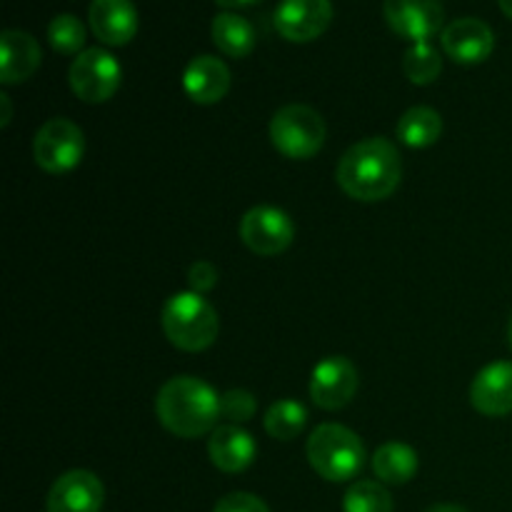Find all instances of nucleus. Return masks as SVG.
<instances>
[{
	"instance_id": "nucleus-1",
	"label": "nucleus",
	"mask_w": 512,
	"mask_h": 512,
	"mask_svg": "<svg viewBox=\"0 0 512 512\" xmlns=\"http://www.w3.org/2000/svg\"><path fill=\"white\" fill-rule=\"evenodd\" d=\"M338 185L353 200L375 203L398 190L403 178L400 153L390 140L368 138L345 150L338 163Z\"/></svg>"
},
{
	"instance_id": "nucleus-2",
	"label": "nucleus",
	"mask_w": 512,
	"mask_h": 512,
	"mask_svg": "<svg viewBox=\"0 0 512 512\" xmlns=\"http://www.w3.org/2000/svg\"><path fill=\"white\" fill-rule=\"evenodd\" d=\"M155 415L168 433L193 440L218 428L220 395L193 375L170 378L155 398Z\"/></svg>"
},
{
	"instance_id": "nucleus-3",
	"label": "nucleus",
	"mask_w": 512,
	"mask_h": 512,
	"mask_svg": "<svg viewBox=\"0 0 512 512\" xmlns=\"http://www.w3.org/2000/svg\"><path fill=\"white\" fill-rule=\"evenodd\" d=\"M160 325L170 343L185 353H200L215 343L220 330L218 313L200 293H175L165 300Z\"/></svg>"
},
{
	"instance_id": "nucleus-4",
	"label": "nucleus",
	"mask_w": 512,
	"mask_h": 512,
	"mask_svg": "<svg viewBox=\"0 0 512 512\" xmlns=\"http://www.w3.org/2000/svg\"><path fill=\"white\" fill-rule=\"evenodd\" d=\"M305 453L315 473L330 483L353 480L365 465V448L360 438L338 423H325L315 428L308 438Z\"/></svg>"
},
{
	"instance_id": "nucleus-5",
	"label": "nucleus",
	"mask_w": 512,
	"mask_h": 512,
	"mask_svg": "<svg viewBox=\"0 0 512 512\" xmlns=\"http://www.w3.org/2000/svg\"><path fill=\"white\" fill-rule=\"evenodd\" d=\"M270 140L275 150L290 160H308L325 143V120L310 105H285L270 120Z\"/></svg>"
},
{
	"instance_id": "nucleus-6",
	"label": "nucleus",
	"mask_w": 512,
	"mask_h": 512,
	"mask_svg": "<svg viewBox=\"0 0 512 512\" xmlns=\"http://www.w3.org/2000/svg\"><path fill=\"white\" fill-rule=\"evenodd\" d=\"M85 155V135L73 120L50 118L40 125L33 140V158L40 170L63 175L78 168Z\"/></svg>"
},
{
	"instance_id": "nucleus-7",
	"label": "nucleus",
	"mask_w": 512,
	"mask_h": 512,
	"mask_svg": "<svg viewBox=\"0 0 512 512\" xmlns=\"http://www.w3.org/2000/svg\"><path fill=\"white\" fill-rule=\"evenodd\" d=\"M68 80L73 93L83 103H105L113 98L123 80V68L103 48H88L80 55H75L73 65L68 70Z\"/></svg>"
},
{
	"instance_id": "nucleus-8",
	"label": "nucleus",
	"mask_w": 512,
	"mask_h": 512,
	"mask_svg": "<svg viewBox=\"0 0 512 512\" xmlns=\"http://www.w3.org/2000/svg\"><path fill=\"white\" fill-rule=\"evenodd\" d=\"M295 238V225L285 210L273 208V205H258L250 208L240 220V240L245 248L253 250L255 255L273 258V255L285 253Z\"/></svg>"
},
{
	"instance_id": "nucleus-9",
	"label": "nucleus",
	"mask_w": 512,
	"mask_h": 512,
	"mask_svg": "<svg viewBox=\"0 0 512 512\" xmlns=\"http://www.w3.org/2000/svg\"><path fill=\"white\" fill-rule=\"evenodd\" d=\"M358 370L343 355L320 360L310 375V398L323 410H340L358 393Z\"/></svg>"
},
{
	"instance_id": "nucleus-10",
	"label": "nucleus",
	"mask_w": 512,
	"mask_h": 512,
	"mask_svg": "<svg viewBox=\"0 0 512 512\" xmlns=\"http://www.w3.org/2000/svg\"><path fill=\"white\" fill-rule=\"evenodd\" d=\"M383 13L393 33L413 43H428L445 20L440 0H385Z\"/></svg>"
},
{
	"instance_id": "nucleus-11",
	"label": "nucleus",
	"mask_w": 512,
	"mask_h": 512,
	"mask_svg": "<svg viewBox=\"0 0 512 512\" xmlns=\"http://www.w3.org/2000/svg\"><path fill=\"white\" fill-rule=\"evenodd\" d=\"M333 23L330 0H283L275 10V28L290 43H310Z\"/></svg>"
},
{
	"instance_id": "nucleus-12",
	"label": "nucleus",
	"mask_w": 512,
	"mask_h": 512,
	"mask_svg": "<svg viewBox=\"0 0 512 512\" xmlns=\"http://www.w3.org/2000/svg\"><path fill=\"white\" fill-rule=\"evenodd\" d=\"M105 488L90 470H68L50 488L45 510L48 512H100Z\"/></svg>"
},
{
	"instance_id": "nucleus-13",
	"label": "nucleus",
	"mask_w": 512,
	"mask_h": 512,
	"mask_svg": "<svg viewBox=\"0 0 512 512\" xmlns=\"http://www.w3.org/2000/svg\"><path fill=\"white\" fill-rule=\"evenodd\" d=\"M443 50L448 58L460 65H478L490 58L495 48V35L485 20L478 18H460L445 25L440 35Z\"/></svg>"
},
{
	"instance_id": "nucleus-14",
	"label": "nucleus",
	"mask_w": 512,
	"mask_h": 512,
	"mask_svg": "<svg viewBox=\"0 0 512 512\" xmlns=\"http://www.w3.org/2000/svg\"><path fill=\"white\" fill-rule=\"evenodd\" d=\"M470 403L488 418L512 413V363H490L475 375L470 385Z\"/></svg>"
},
{
	"instance_id": "nucleus-15",
	"label": "nucleus",
	"mask_w": 512,
	"mask_h": 512,
	"mask_svg": "<svg viewBox=\"0 0 512 512\" xmlns=\"http://www.w3.org/2000/svg\"><path fill=\"white\" fill-rule=\"evenodd\" d=\"M90 30L105 45H128L138 33V10L133 0H93L90 5Z\"/></svg>"
},
{
	"instance_id": "nucleus-16",
	"label": "nucleus",
	"mask_w": 512,
	"mask_h": 512,
	"mask_svg": "<svg viewBox=\"0 0 512 512\" xmlns=\"http://www.w3.org/2000/svg\"><path fill=\"white\" fill-rule=\"evenodd\" d=\"M183 90L198 105L220 103L230 90L228 65L215 55H198L185 65Z\"/></svg>"
},
{
	"instance_id": "nucleus-17",
	"label": "nucleus",
	"mask_w": 512,
	"mask_h": 512,
	"mask_svg": "<svg viewBox=\"0 0 512 512\" xmlns=\"http://www.w3.org/2000/svg\"><path fill=\"white\" fill-rule=\"evenodd\" d=\"M208 455L215 468L233 475L243 473L253 465L255 455H258V445H255L253 435L240 428V425H218L210 433Z\"/></svg>"
},
{
	"instance_id": "nucleus-18",
	"label": "nucleus",
	"mask_w": 512,
	"mask_h": 512,
	"mask_svg": "<svg viewBox=\"0 0 512 512\" xmlns=\"http://www.w3.org/2000/svg\"><path fill=\"white\" fill-rule=\"evenodd\" d=\"M40 45L25 30L8 28L0 35V83H25L40 68Z\"/></svg>"
},
{
	"instance_id": "nucleus-19",
	"label": "nucleus",
	"mask_w": 512,
	"mask_h": 512,
	"mask_svg": "<svg viewBox=\"0 0 512 512\" xmlns=\"http://www.w3.org/2000/svg\"><path fill=\"white\" fill-rule=\"evenodd\" d=\"M210 33H213L215 48L228 58H245L255 48V28L250 25V20L233 10L215 15Z\"/></svg>"
},
{
	"instance_id": "nucleus-20",
	"label": "nucleus",
	"mask_w": 512,
	"mask_h": 512,
	"mask_svg": "<svg viewBox=\"0 0 512 512\" xmlns=\"http://www.w3.org/2000/svg\"><path fill=\"white\" fill-rule=\"evenodd\" d=\"M420 468V458L410 445L385 443L373 455V473L380 483L405 485L415 478Z\"/></svg>"
},
{
	"instance_id": "nucleus-21",
	"label": "nucleus",
	"mask_w": 512,
	"mask_h": 512,
	"mask_svg": "<svg viewBox=\"0 0 512 512\" xmlns=\"http://www.w3.org/2000/svg\"><path fill=\"white\" fill-rule=\"evenodd\" d=\"M443 135V118L438 110L428 108V105H415V108L405 110L398 120V138L403 140L408 148H430Z\"/></svg>"
},
{
	"instance_id": "nucleus-22",
	"label": "nucleus",
	"mask_w": 512,
	"mask_h": 512,
	"mask_svg": "<svg viewBox=\"0 0 512 512\" xmlns=\"http://www.w3.org/2000/svg\"><path fill=\"white\" fill-rule=\"evenodd\" d=\"M308 425V408L298 400H275L265 413V430L275 440H295Z\"/></svg>"
},
{
	"instance_id": "nucleus-23",
	"label": "nucleus",
	"mask_w": 512,
	"mask_h": 512,
	"mask_svg": "<svg viewBox=\"0 0 512 512\" xmlns=\"http://www.w3.org/2000/svg\"><path fill=\"white\" fill-rule=\"evenodd\" d=\"M403 73L410 83L430 85L443 73V60L430 43H413L403 58Z\"/></svg>"
},
{
	"instance_id": "nucleus-24",
	"label": "nucleus",
	"mask_w": 512,
	"mask_h": 512,
	"mask_svg": "<svg viewBox=\"0 0 512 512\" xmlns=\"http://www.w3.org/2000/svg\"><path fill=\"white\" fill-rule=\"evenodd\" d=\"M343 512H393V495L375 480H358L345 493Z\"/></svg>"
},
{
	"instance_id": "nucleus-25",
	"label": "nucleus",
	"mask_w": 512,
	"mask_h": 512,
	"mask_svg": "<svg viewBox=\"0 0 512 512\" xmlns=\"http://www.w3.org/2000/svg\"><path fill=\"white\" fill-rule=\"evenodd\" d=\"M48 43L55 53L80 55L85 45V25L75 15H55L48 25Z\"/></svg>"
},
{
	"instance_id": "nucleus-26",
	"label": "nucleus",
	"mask_w": 512,
	"mask_h": 512,
	"mask_svg": "<svg viewBox=\"0 0 512 512\" xmlns=\"http://www.w3.org/2000/svg\"><path fill=\"white\" fill-rule=\"evenodd\" d=\"M220 410H223V415L233 425L248 423V420L255 415L253 393H248V390H240V388L228 390V393L220 395Z\"/></svg>"
},
{
	"instance_id": "nucleus-27",
	"label": "nucleus",
	"mask_w": 512,
	"mask_h": 512,
	"mask_svg": "<svg viewBox=\"0 0 512 512\" xmlns=\"http://www.w3.org/2000/svg\"><path fill=\"white\" fill-rule=\"evenodd\" d=\"M213 512H270L268 505L253 493H230L218 500Z\"/></svg>"
},
{
	"instance_id": "nucleus-28",
	"label": "nucleus",
	"mask_w": 512,
	"mask_h": 512,
	"mask_svg": "<svg viewBox=\"0 0 512 512\" xmlns=\"http://www.w3.org/2000/svg\"><path fill=\"white\" fill-rule=\"evenodd\" d=\"M188 283L190 288H193V293L205 295L208 290L215 288V283H218V270H215V265L208 263V260H198V263L190 265Z\"/></svg>"
},
{
	"instance_id": "nucleus-29",
	"label": "nucleus",
	"mask_w": 512,
	"mask_h": 512,
	"mask_svg": "<svg viewBox=\"0 0 512 512\" xmlns=\"http://www.w3.org/2000/svg\"><path fill=\"white\" fill-rule=\"evenodd\" d=\"M220 8H228V10H238V8H248V5H255L258 0H215Z\"/></svg>"
},
{
	"instance_id": "nucleus-30",
	"label": "nucleus",
	"mask_w": 512,
	"mask_h": 512,
	"mask_svg": "<svg viewBox=\"0 0 512 512\" xmlns=\"http://www.w3.org/2000/svg\"><path fill=\"white\" fill-rule=\"evenodd\" d=\"M0 105H3V120H0V125L5 128V125L10 123V98L5 93L0 95Z\"/></svg>"
},
{
	"instance_id": "nucleus-31",
	"label": "nucleus",
	"mask_w": 512,
	"mask_h": 512,
	"mask_svg": "<svg viewBox=\"0 0 512 512\" xmlns=\"http://www.w3.org/2000/svg\"><path fill=\"white\" fill-rule=\"evenodd\" d=\"M425 512H468V510L460 508V505H433V508H428Z\"/></svg>"
},
{
	"instance_id": "nucleus-32",
	"label": "nucleus",
	"mask_w": 512,
	"mask_h": 512,
	"mask_svg": "<svg viewBox=\"0 0 512 512\" xmlns=\"http://www.w3.org/2000/svg\"><path fill=\"white\" fill-rule=\"evenodd\" d=\"M498 5H500V10L508 15V18H512V0H498Z\"/></svg>"
},
{
	"instance_id": "nucleus-33",
	"label": "nucleus",
	"mask_w": 512,
	"mask_h": 512,
	"mask_svg": "<svg viewBox=\"0 0 512 512\" xmlns=\"http://www.w3.org/2000/svg\"><path fill=\"white\" fill-rule=\"evenodd\" d=\"M508 340H510V348H512V318H510V328H508Z\"/></svg>"
}]
</instances>
